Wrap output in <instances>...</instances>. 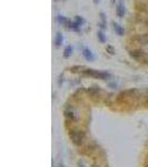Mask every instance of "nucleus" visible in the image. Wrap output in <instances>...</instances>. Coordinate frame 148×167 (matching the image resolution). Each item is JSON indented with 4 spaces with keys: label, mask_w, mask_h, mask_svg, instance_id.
Returning a JSON list of instances; mask_svg holds the SVG:
<instances>
[{
    "label": "nucleus",
    "mask_w": 148,
    "mask_h": 167,
    "mask_svg": "<svg viewBox=\"0 0 148 167\" xmlns=\"http://www.w3.org/2000/svg\"><path fill=\"white\" fill-rule=\"evenodd\" d=\"M84 75H87V76H90L93 78H97V79H102V80H107V79H110L111 78V75L109 73H106V71H98V70L91 69V68H86L84 71H82Z\"/></svg>",
    "instance_id": "1"
},
{
    "label": "nucleus",
    "mask_w": 148,
    "mask_h": 167,
    "mask_svg": "<svg viewBox=\"0 0 148 167\" xmlns=\"http://www.w3.org/2000/svg\"><path fill=\"white\" fill-rule=\"evenodd\" d=\"M69 136L75 144L80 145L82 143V140H84L85 135H84V133H82L81 130H79V129H73V130H70L69 132Z\"/></svg>",
    "instance_id": "2"
},
{
    "label": "nucleus",
    "mask_w": 148,
    "mask_h": 167,
    "mask_svg": "<svg viewBox=\"0 0 148 167\" xmlns=\"http://www.w3.org/2000/svg\"><path fill=\"white\" fill-rule=\"evenodd\" d=\"M130 57L134 59H136L138 61H144L146 62V60H148V54H146L144 50H140V49H136V50L129 51Z\"/></svg>",
    "instance_id": "3"
},
{
    "label": "nucleus",
    "mask_w": 148,
    "mask_h": 167,
    "mask_svg": "<svg viewBox=\"0 0 148 167\" xmlns=\"http://www.w3.org/2000/svg\"><path fill=\"white\" fill-rule=\"evenodd\" d=\"M82 56L88 61H93L95 60V56H93V51L90 50L89 48H82Z\"/></svg>",
    "instance_id": "4"
},
{
    "label": "nucleus",
    "mask_w": 148,
    "mask_h": 167,
    "mask_svg": "<svg viewBox=\"0 0 148 167\" xmlns=\"http://www.w3.org/2000/svg\"><path fill=\"white\" fill-rule=\"evenodd\" d=\"M116 13L117 16L119 17V18H123L125 16V6H124V2L123 1H119L118 2V4H117V7H116Z\"/></svg>",
    "instance_id": "5"
},
{
    "label": "nucleus",
    "mask_w": 148,
    "mask_h": 167,
    "mask_svg": "<svg viewBox=\"0 0 148 167\" xmlns=\"http://www.w3.org/2000/svg\"><path fill=\"white\" fill-rule=\"evenodd\" d=\"M111 25H113V28L114 30H115V32H116L118 36H124L125 35V29L123 27H121L119 23L115 22V21H113L111 22Z\"/></svg>",
    "instance_id": "6"
},
{
    "label": "nucleus",
    "mask_w": 148,
    "mask_h": 167,
    "mask_svg": "<svg viewBox=\"0 0 148 167\" xmlns=\"http://www.w3.org/2000/svg\"><path fill=\"white\" fill-rule=\"evenodd\" d=\"M62 41H64V36H62V34L61 32H57L56 37H55V45H56V47L61 46Z\"/></svg>",
    "instance_id": "7"
},
{
    "label": "nucleus",
    "mask_w": 148,
    "mask_h": 167,
    "mask_svg": "<svg viewBox=\"0 0 148 167\" xmlns=\"http://www.w3.org/2000/svg\"><path fill=\"white\" fill-rule=\"evenodd\" d=\"M99 16H100V20H101V22H99L98 25H99V27L104 30V29H106L107 28V19H106V16L104 12H100L99 13Z\"/></svg>",
    "instance_id": "8"
},
{
    "label": "nucleus",
    "mask_w": 148,
    "mask_h": 167,
    "mask_svg": "<svg viewBox=\"0 0 148 167\" xmlns=\"http://www.w3.org/2000/svg\"><path fill=\"white\" fill-rule=\"evenodd\" d=\"M58 22L62 26H67L68 27V25H69L70 20L67 19L66 17H64V16H58Z\"/></svg>",
    "instance_id": "9"
},
{
    "label": "nucleus",
    "mask_w": 148,
    "mask_h": 167,
    "mask_svg": "<svg viewBox=\"0 0 148 167\" xmlns=\"http://www.w3.org/2000/svg\"><path fill=\"white\" fill-rule=\"evenodd\" d=\"M71 54H73V47L70 46V45H68V46H66L65 50H64V57H65V58H68Z\"/></svg>",
    "instance_id": "10"
},
{
    "label": "nucleus",
    "mask_w": 148,
    "mask_h": 167,
    "mask_svg": "<svg viewBox=\"0 0 148 167\" xmlns=\"http://www.w3.org/2000/svg\"><path fill=\"white\" fill-rule=\"evenodd\" d=\"M137 41H138L139 43H144V45L148 43V35L138 36V37H137Z\"/></svg>",
    "instance_id": "11"
},
{
    "label": "nucleus",
    "mask_w": 148,
    "mask_h": 167,
    "mask_svg": "<svg viewBox=\"0 0 148 167\" xmlns=\"http://www.w3.org/2000/svg\"><path fill=\"white\" fill-rule=\"evenodd\" d=\"M97 37H98V39H99V41H100L101 43H106V36H105V34L102 32V30H98L97 31Z\"/></svg>",
    "instance_id": "12"
},
{
    "label": "nucleus",
    "mask_w": 148,
    "mask_h": 167,
    "mask_svg": "<svg viewBox=\"0 0 148 167\" xmlns=\"http://www.w3.org/2000/svg\"><path fill=\"white\" fill-rule=\"evenodd\" d=\"M79 27H80V26H79L76 21H70L69 25H68V28L71 29V30H77L78 31L79 30Z\"/></svg>",
    "instance_id": "13"
},
{
    "label": "nucleus",
    "mask_w": 148,
    "mask_h": 167,
    "mask_svg": "<svg viewBox=\"0 0 148 167\" xmlns=\"http://www.w3.org/2000/svg\"><path fill=\"white\" fill-rule=\"evenodd\" d=\"M75 21L79 25V26H82V25H85V22H86V20L82 18V17H80V16H76L75 17Z\"/></svg>",
    "instance_id": "14"
},
{
    "label": "nucleus",
    "mask_w": 148,
    "mask_h": 167,
    "mask_svg": "<svg viewBox=\"0 0 148 167\" xmlns=\"http://www.w3.org/2000/svg\"><path fill=\"white\" fill-rule=\"evenodd\" d=\"M85 69H86V67H84V66H74L73 68H71V71H74V73H76V71H80V73H82Z\"/></svg>",
    "instance_id": "15"
},
{
    "label": "nucleus",
    "mask_w": 148,
    "mask_h": 167,
    "mask_svg": "<svg viewBox=\"0 0 148 167\" xmlns=\"http://www.w3.org/2000/svg\"><path fill=\"white\" fill-rule=\"evenodd\" d=\"M106 50L108 51V52H109L110 55H114V54H115V49H114V47H113V46H107V48H106Z\"/></svg>",
    "instance_id": "16"
},
{
    "label": "nucleus",
    "mask_w": 148,
    "mask_h": 167,
    "mask_svg": "<svg viewBox=\"0 0 148 167\" xmlns=\"http://www.w3.org/2000/svg\"><path fill=\"white\" fill-rule=\"evenodd\" d=\"M99 1H100V0H93V2L95 4H99Z\"/></svg>",
    "instance_id": "17"
},
{
    "label": "nucleus",
    "mask_w": 148,
    "mask_h": 167,
    "mask_svg": "<svg viewBox=\"0 0 148 167\" xmlns=\"http://www.w3.org/2000/svg\"><path fill=\"white\" fill-rule=\"evenodd\" d=\"M78 166H79V167H85V166H84V165H82V163H80V162L78 163Z\"/></svg>",
    "instance_id": "18"
},
{
    "label": "nucleus",
    "mask_w": 148,
    "mask_h": 167,
    "mask_svg": "<svg viewBox=\"0 0 148 167\" xmlns=\"http://www.w3.org/2000/svg\"><path fill=\"white\" fill-rule=\"evenodd\" d=\"M115 1H116V0H111V4H115Z\"/></svg>",
    "instance_id": "19"
},
{
    "label": "nucleus",
    "mask_w": 148,
    "mask_h": 167,
    "mask_svg": "<svg viewBox=\"0 0 148 167\" xmlns=\"http://www.w3.org/2000/svg\"><path fill=\"white\" fill-rule=\"evenodd\" d=\"M55 1H58V0H55Z\"/></svg>",
    "instance_id": "20"
}]
</instances>
